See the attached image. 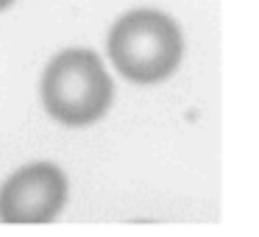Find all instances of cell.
Here are the masks:
<instances>
[{"label":"cell","mask_w":259,"mask_h":237,"mask_svg":"<svg viewBox=\"0 0 259 237\" xmlns=\"http://www.w3.org/2000/svg\"><path fill=\"white\" fill-rule=\"evenodd\" d=\"M184 53L181 31L167 14L137 9L109 31L112 64L134 84H159L176 73Z\"/></svg>","instance_id":"obj_1"},{"label":"cell","mask_w":259,"mask_h":237,"mask_svg":"<svg viewBox=\"0 0 259 237\" xmlns=\"http://www.w3.org/2000/svg\"><path fill=\"white\" fill-rule=\"evenodd\" d=\"M114 87L101 59L84 48L59 53L42 78V101L64 126H90L109 112Z\"/></svg>","instance_id":"obj_2"},{"label":"cell","mask_w":259,"mask_h":237,"mask_svg":"<svg viewBox=\"0 0 259 237\" xmlns=\"http://www.w3.org/2000/svg\"><path fill=\"white\" fill-rule=\"evenodd\" d=\"M67 179L51 162H36L17 170L0 187L3 223H51L64 207Z\"/></svg>","instance_id":"obj_3"},{"label":"cell","mask_w":259,"mask_h":237,"mask_svg":"<svg viewBox=\"0 0 259 237\" xmlns=\"http://www.w3.org/2000/svg\"><path fill=\"white\" fill-rule=\"evenodd\" d=\"M12 3H14V0H0V12H3V9H9Z\"/></svg>","instance_id":"obj_4"}]
</instances>
